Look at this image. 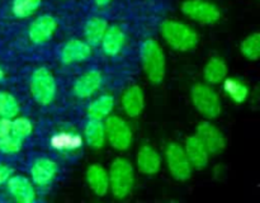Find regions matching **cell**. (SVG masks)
I'll list each match as a JSON object with an SVG mask.
<instances>
[{
	"mask_svg": "<svg viewBox=\"0 0 260 203\" xmlns=\"http://www.w3.org/2000/svg\"><path fill=\"white\" fill-rule=\"evenodd\" d=\"M140 61L145 76L152 85H160L167 76V55L155 38H146L140 46Z\"/></svg>",
	"mask_w": 260,
	"mask_h": 203,
	"instance_id": "obj_1",
	"label": "cell"
},
{
	"mask_svg": "<svg viewBox=\"0 0 260 203\" xmlns=\"http://www.w3.org/2000/svg\"><path fill=\"white\" fill-rule=\"evenodd\" d=\"M160 35L170 48L178 52H190L200 45V35L187 23L167 19L160 24Z\"/></svg>",
	"mask_w": 260,
	"mask_h": 203,
	"instance_id": "obj_2",
	"label": "cell"
},
{
	"mask_svg": "<svg viewBox=\"0 0 260 203\" xmlns=\"http://www.w3.org/2000/svg\"><path fill=\"white\" fill-rule=\"evenodd\" d=\"M109 193L116 199L123 200L131 195L135 187V166L128 159L118 156L108 169Z\"/></svg>",
	"mask_w": 260,
	"mask_h": 203,
	"instance_id": "obj_3",
	"label": "cell"
},
{
	"mask_svg": "<svg viewBox=\"0 0 260 203\" xmlns=\"http://www.w3.org/2000/svg\"><path fill=\"white\" fill-rule=\"evenodd\" d=\"M29 93L41 107H48L57 96V81L52 71L46 66H38L29 78Z\"/></svg>",
	"mask_w": 260,
	"mask_h": 203,
	"instance_id": "obj_4",
	"label": "cell"
},
{
	"mask_svg": "<svg viewBox=\"0 0 260 203\" xmlns=\"http://www.w3.org/2000/svg\"><path fill=\"white\" fill-rule=\"evenodd\" d=\"M190 101L198 113L206 119L218 118L222 113V101L217 91L207 83H196L190 88Z\"/></svg>",
	"mask_w": 260,
	"mask_h": 203,
	"instance_id": "obj_5",
	"label": "cell"
},
{
	"mask_svg": "<svg viewBox=\"0 0 260 203\" xmlns=\"http://www.w3.org/2000/svg\"><path fill=\"white\" fill-rule=\"evenodd\" d=\"M162 160L167 165L170 177L174 180L184 183L192 178L194 169L185 154L183 145L178 142H169L164 150Z\"/></svg>",
	"mask_w": 260,
	"mask_h": 203,
	"instance_id": "obj_6",
	"label": "cell"
},
{
	"mask_svg": "<svg viewBox=\"0 0 260 203\" xmlns=\"http://www.w3.org/2000/svg\"><path fill=\"white\" fill-rule=\"evenodd\" d=\"M103 122L109 146L117 151H127L134 144V131L128 122L116 114H111Z\"/></svg>",
	"mask_w": 260,
	"mask_h": 203,
	"instance_id": "obj_7",
	"label": "cell"
},
{
	"mask_svg": "<svg viewBox=\"0 0 260 203\" xmlns=\"http://www.w3.org/2000/svg\"><path fill=\"white\" fill-rule=\"evenodd\" d=\"M180 10L185 17L202 25H213L222 18L220 8L208 0H184Z\"/></svg>",
	"mask_w": 260,
	"mask_h": 203,
	"instance_id": "obj_8",
	"label": "cell"
},
{
	"mask_svg": "<svg viewBox=\"0 0 260 203\" xmlns=\"http://www.w3.org/2000/svg\"><path fill=\"white\" fill-rule=\"evenodd\" d=\"M194 134L205 145L211 156L220 155L228 146V140L223 132L210 119L200 122L196 127Z\"/></svg>",
	"mask_w": 260,
	"mask_h": 203,
	"instance_id": "obj_9",
	"label": "cell"
},
{
	"mask_svg": "<svg viewBox=\"0 0 260 203\" xmlns=\"http://www.w3.org/2000/svg\"><path fill=\"white\" fill-rule=\"evenodd\" d=\"M58 22L53 15L42 14L36 18L29 24L27 30L28 40L32 45L42 46L52 40L57 32Z\"/></svg>",
	"mask_w": 260,
	"mask_h": 203,
	"instance_id": "obj_10",
	"label": "cell"
},
{
	"mask_svg": "<svg viewBox=\"0 0 260 203\" xmlns=\"http://www.w3.org/2000/svg\"><path fill=\"white\" fill-rule=\"evenodd\" d=\"M58 165L48 156L36 157L29 166V178L37 188L48 187L58 175Z\"/></svg>",
	"mask_w": 260,
	"mask_h": 203,
	"instance_id": "obj_11",
	"label": "cell"
},
{
	"mask_svg": "<svg viewBox=\"0 0 260 203\" xmlns=\"http://www.w3.org/2000/svg\"><path fill=\"white\" fill-rule=\"evenodd\" d=\"M91 55H93V47L85 40L71 38V40L66 41L62 47L60 48L58 58L62 65L71 66L89 60Z\"/></svg>",
	"mask_w": 260,
	"mask_h": 203,
	"instance_id": "obj_12",
	"label": "cell"
},
{
	"mask_svg": "<svg viewBox=\"0 0 260 203\" xmlns=\"http://www.w3.org/2000/svg\"><path fill=\"white\" fill-rule=\"evenodd\" d=\"M103 74L99 69H90L75 79L73 84V94L78 99H90L103 86Z\"/></svg>",
	"mask_w": 260,
	"mask_h": 203,
	"instance_id": "obj_13",
	"label": "cell"
},
{
	"mask_svg": "<svg viewBox=\"0 0 260 203\" xmlns=\"http://www.w3.org/2000/svg\"><path fill=\"white\" fill-rule=\"evenodd\" d=\"M10 197L19 203H35L37 200V189L30 178L22 174H13L7 183Z\"/></svg>",
	"mask_w": 260,
	"mask_h": 203,
	"instance_id": "obj_14",
	"label": "cell"
},
{
	"mask_svg": "<svg viewBox=\"0 0 260 203\" xmlns=\"http://www.w3.org/2000/svg\"><path fill=\"white\" fill-rule=\"evenodd\" d=\"M146 107V96L142 86L131 84L127 86L121 95V108L128 118H139Z\"/></svg>",
	"mask_w": 260,
	"mask_h": 203,
	"instance_id": "obj_15",
	"label": "cell"
},
{
	"mask_svg": "<svg viewBox=\"0 0 260 203\" xmlns=\"http://www.w3.org/2000/svg\"><path fill=\"white\" fill-rule=\"evenodd\" d=\"M136 167L142 175L154 177L161 170L164 160L160 152L152 145L144 144L136 154Z\"/></svg>",
	"mask_w": 260,
	"mask_h": 203,
	"instance_id": "obj_16",
	"label": "cell"
},
{
	"mask_svg": "<svg viewBox=\"0 0 260 203\" xmlns=\"http://www.w3.org/2000/svg\"><path fill=\"white\" fill-rule=\"evenodd\" d=\"M127 42V36L121 25H108L101 41L102 51L108 57H116L123 51Z\"/></svg>",
	"mask_w": 260,
	"mask_h": 203,
	"instance_id": "obj_17",
	"label": "cell"
},
{
	"mask_svg": "<svg viewBox=\"0 0 260 203\" xmlns=\"http://www.w3.org/2000/svg\"><path fill=\"white\" fill-rule=\"evenodd\" d=\"M85 182L89 189L96 197H106L109 193V178L108 170L102 164L94 162L90 164L85 170Z\"/></svg>",
	"mask_w": 260,
	"mask_h": 203,
	"instance_id": "obj_18",
	"label": "cell"
},
{
	"mask_svg": "<svg viewBox=\"0 0 260 203\" xmlns=\"http://www.w3.org/2000/svg\"><path fill=\"white\" fill-rule=\"evenodd\" d=\"M183 147H184V151L189 159L190 164H192L193 169L203 170L208 166L211 159L210 152L207 151L205 145L200 141V139L194 133L185 139Z\"/></svg>",
	"mask_w": 260,
	"mask_h": 203,
	"instance_id": "obj_19",
	"label": "cell"
},
{
	"mask_svg": "<svg viewBox=\"0 0 260 203\" xmlns=\"http://www.w3.org/2000/svg\"><path fill=\"white\" fill-rule=\"evenodd\" d=\"M114 107H116V98L113 94L103 93L89 101L86 107V117L88 119L104 121L107 117L113 113Z\"/></svg>",
	"mask_w": 260,
	"mask_h": 203,
	"instance_id": "obj_20",
	"label": "cell"
},
{
	"mask_svg": "<svg viewBox=\"0 0 260 203\" xmlns=\"http://www.w3.org/2000/svg\"><path fill=\"white\" fill-rule=\"evenodd\" d=\"M229 74L228 62L220 56H212L205 63L202 70L203 80L210 85H218L225 80Z\"/></svg>",
	"mask_w": 260,
	"mask_h": 203,
	"instance_id": "obj_21",
	"label": "cell"
},
{
	"mask_svg": "<svg viewBox=\"0 0 260 203\" xmlns=\"http://www.w3.org/2000/svg\"><path fill=\"white\" fill-rule=\"evenodd\" d=\"M50 145L53 150L61 152H73L81 149L84 139L81 134L70 131L56 132L50 140Z\"/></svg>",
	"mask_w": 260,
	"mask_h": 203,
	"instance_id": "obj_22",
	"label": "cell"
},
{
	"mask_svg": "<svg viewBox=\"0 0 260 203\" xmlns=\"http://www.w3.org/2000/svg\"><path fill=\"white\" fill-rule=\"evenodd\" d=\"M84 142L94 150H101L106 146L107 137L103 121L88 119L84 126Z\"/></svg>",
	"mask_w": 260,
	"mask_h": 203,
	"instance_id": "obj_23",
	"label": "cell"
},
{
	"mask_svg": "<svg viewBox=\"0 0 260 203\" xmlns=\"http://www.w3.org/2000/svg\"><path fill=\"white\" fill-rule=\"evenodd\" d=\"M221 84H222V89L225 94L233 103L240 106V104L248 101L249 96H250V89H249L248 84L245 81L240 80L238 78L226 76L225 80Z\"/></svg>",
	"mask_w": 260,
	"mask_h": 203,
	"instance_id": "obj_24",
	"label": "cell"
},
{
	"mask_svg": "<svg viewBox=\"0 0 260 203\" xmlns=\"http://www.w3.org/2000/svg\"><path fill=\"white\" fill-rule=\"evenodd\" d=\"M108 22L102 17H91L86 20L84 25V40L94 47V46L101 45V41L108 28Z\"/></svg>",
	"mask_w": 260,
	"mask_h": 203,
	"instance_id": "obj_25",
	"label": "cell"
},
{
	"mask_svg": "<svg viewBox=\"0 0 260 203\" xmlns=\"http://www.w3.org/2000/svg\"><path fill=\"white\" fill-rule=\"evenodd\" d=\"M239 50L248 61H258L260 57V33L253 32L246 36L240 42Z\"/></svg>",
	"mask_w": 260,
	"mask_h": 203,
	"instance_id": "obj_26",
	"label": "cell"
},
{
	"mask_svg": "<svg viewBox=\"0 0 260 203\" xmlns=\"http://www.w3.org/2000/svg\"><path fill=\"white\" fill-rule=\"evenodd\" d=\"M20 113V103L14 94L0 90V117L13 119Z\"/></svg>",
	"mask_w": 260,
	"mask_h": 203,
	"instance_id": "obj_27",
	"label": "cell"
},
{
	"mask_svg": "<svg viewBox=\"0 0 260 203\" xmlns=\"http://www.w3.org/2000/svg\"><path fill=\"white\" fill-rule=\"evenodd\" d=\"M42 0H13L12 13L18 19H27L37 13Z\"/></svg>",
	"mask_w": 260,
	"mask_h": 203,
	"instance_id": "obj_28",
	"label": "cell"
},
{
	"mask_svg": "<svg viewBox=\"0 0 260 203\" xmlns=\"http://www.w3.org/2000/svg\"><path fill=\"white\" fill-rule=\"evenodd\" d=\"M35 132V123L30 118L24 116H19L12 119V134L17 136L20 140H27Z\"/></svg>",
	"mask_w": 260,
	"mask_h": 203,
	"instance_id": "obj_29",
	"label": "cell"
},
{
	"mask_svg": "<svg viewBox=\"0 0 260 203\" xmlns=\"http://www.w3.org/2000/svg\"><path fill=\"white\" fill-rule=\"evenodd\" d=\"M23 144H24L23 140L9 133L4 137H0V152L7 156L18 155L23 150Z\"/></svg>",
	"mask_w": 260,
	"mask_h": 203,
	"instance_id": "obj_30",
	"label": "cell"
},
{
	"mask_svg": "<svg viewBox=\"0 0 260 203\" xmlns=\"http://www.w3.org/2000/svg\"><path fill=\"white\" fill-rule=\"evenodd\" d=\"M13 174H14V170L9 165L0 164V185H4Z\"/></svg>",
	"mask_w": 260,
	"mask_h": 203,
	"instance_id": "obj_31",
	"label": "cell"
},
{
	"mask_svg": "<svg viewBox=\"0 0 260 203\" xmlns=\"http://www.w3.org/2000/svg\"><path fill=\"white\" fill-rule=\"evenodd\" d=\"M12 133V119L0 117V137Z\"/></svg>",
	"mask_w": 260,
	"mask_h": 203,
	"instance_id": "obj_32",
	"label": "cell"
},
{
	"mask_svg": "<svg viewBox=\"0 0 260 203\" xmlns=\"http://www.w3.org/2000/svg\"><path fill=\"white\" fill-rule=\"evenodd\" d=\"M113 0H94V4L96 5L98 8H104L107 5H109Z\"/></svg>",
	"mask_w": 260,
	"mask_h": 203,
	"instance_id": "obj_33",
	"label": "cell"
},
{
	"mask_svg": "<svg viewBox=\"0 0 260 203\" xmlns=\"http://www.w3.org/2000/svg\"><path fill=\"white\" fill-rule=\"evenodd\" d=\"M4 79H5V71H4V69L0 66V83H2V81H4Z\"/></svg>",
	"mask_w": 260,
	"mask_h": 203,
	"instance_id": "obj_34",
	"label": "cell"
}]
</instances>
